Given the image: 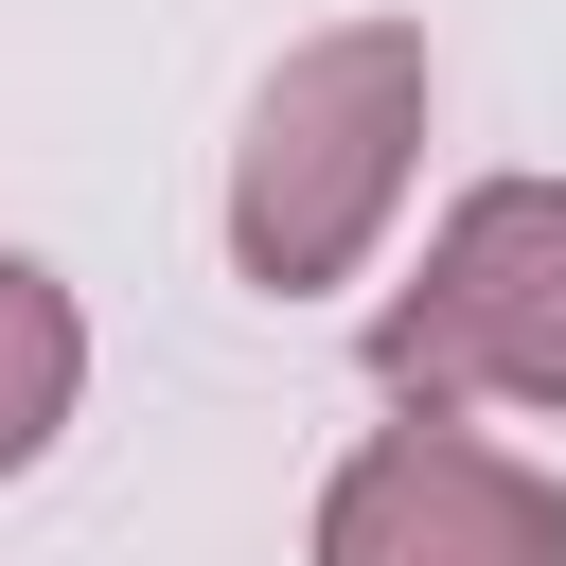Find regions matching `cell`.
I'll return each instance as SVG.
<instances>
[{
	"label": "cell",
	"instance_id": "1",
	"mask_svg": "<svg viewBox=\"0 0 566 566\" xmlns=\"http://www.w3.org/2000/svg\"><path fill=\"white\" fill-rule=\"evenodd\" d=\"M424 35L407 18H318L265 88H248V142H230V265L265 301H318L371 265V230L407 212V159H424Z\"/></svg>",
	"mask_w": 566,
	"mask_h": 566
},
{
	"label": "cell",
	"instance_id": "3",
	"mask_svg": "<svg viewBox=\"0 0 566 566\" xmlns=\"http://www.w3.org/2000/svg\"><path fill=\"white\" fill-rule=\"evenodd\" d=\"M318 566H566V478H531L513 442L407 407V424H371L336 460Z\"/></svg>",
	"mask_w": 566,
	"mask_h": 566
},
{
	"label": "cell",
	"instance_id": "2",
	"mask_svg": "<svg viewBox=\"0 0 566 566\" xmlns=\"http://www.w3.org/2000/svg\"><path fill=\"white\" fill-rule=\"evenodd\" d=\"M371 371L407 407H566V177H478L371 301Z\"/></svg>",
	"mask_w": 566,
	"mask_h": 566
},
{
	"label": "cell",
	"instance_id": "4",
	"mask_svg": "<svg viewBox=\"0 0 566 566\" xmlns=\"http://www.w3.org/2000/svg\"><path fill=\"white\" fill-rule=\"evenodd\" d=\"M71 389H88V318H71V283H53V265H18V248H0V478H35V460H53Z\"/></svg>",
	"mask_w": 566,
	"mask_h": 566
}]
</instances>
